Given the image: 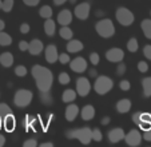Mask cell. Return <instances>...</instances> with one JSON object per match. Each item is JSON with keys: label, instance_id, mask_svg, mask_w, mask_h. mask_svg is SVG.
<instances>
[{"label": "cell", "instance_id": "obj_26", "mask_svg": "<svg viewBox=\"0 0 151 147\" xmlns=\"http://www.w3.org/2000/svg\"><path fill=\"white\" fill-rule=\"evenodd\" d=\"M140 28L147 39H151V19H145L140 24Z\"/></svg>", "mask_w": 151, "mask_h": 147}, {"label": "cell", "instance_id": "obj_19", "mask_svg": "<svg viewBox=\"0 0 151 147\" xmlns=\"http://www.w3.org/2000/svg\"><path fill=\"white\" fill-rule=\"evenodd\" d=\"M80 115H82L83 120H91V119H94V116H95L94 106H91V104L84 106V107L82 108V111H80Z\"/></svg>", "mask_w": 151, "mask_h": 147}, {"label": "cell", "instance_id": "obj_2", "mask_svg": "<svg viewBox=\"0 0 151 147\" xmlns=\"http://www.w3.org/2000/svg\"><path fill=\"white\" fill-rule=\"evenodd\" d=\"M66 136L68 139H78L83 144H88L92 141V130L88 127L68 130V131H66Z\"/></svg>", "mask_w": 151, "mask_h": 147}, {"label": "cell", "instance_id": "obj_20", "mask_svg": "<svg viewBox=\"0 0 151 147\" xmlns=\"http://www.w3.org/2000/svg\"><path fill=\"white\" fill-rule=\"evenodd\" d=\"M131 106H132V103L130 99H120L116 103V111L120 114H126L131 110Z\"/></svg>", "mask_w": 151, "mask_h": 147}, {"label": "cell", "instance_id": "obj_56", "mask_svg": "<svg viewBox=\"0 0 151 147\" xmlns=\"http://www.w3.org/2000/svg\"><path fill=\"white\" fill-rule=\"evenodd\" d=\"M3 127V118H1V116H0V128Z\"/></svg>", "mask_w": 151, "mask_h": 147}, {"label": "cell", "instance_id": "obj_21", "mask_svg": "<svg viewBox=\"0 0 151 147\" xmlns=\"http://www.w3.org/2000/svg\"><path fill=\"white\" fill-rule=\"evenodd\" d=\"M44 32H46L47 36H54L55 32H56V24L51 17L46 19V22H44Z\"/></svg>", "mask_w": 151, "mask_h": 147}, {"label": "cell", "instance_id": "obj_43", "mask_svg": "<svg viewBox=\"0 0 151 147\" xmlns=\"http://www.w3.org/2000/svg\"><path fill=\"white\" fill-rule=\"evenodd\" d=\"M37 146V141L36 139H27L23 143V147H36Z\"/></svg>", "mask_w": 151, "mask_h": 147}, {"label": "cell", "instance_id": "obj_36", "mask_svg": "<svg viewBox=\"0 0 151 147\" xmlns=\"http://www.w3.org/2000/svg\"><path fill=\"white\" fill-rule=\"evenodd\" d=\"M103 139V135H102V131L99 128H94L92 130V141L95 142H100Z\"/></svg>", "mask_w": 151, "mask_h": 147}, {"label": "cell", "instance_id": "obj_32", "mask_svg": "<svg viewBox=\"0 0 151 147\" xmlns=\"http://www.w3.org/2000/svg\"><path fill=\"white\" fill-rule=\"evenodd\" d=\"M9 114H12L11 107L8 104H6V103H0V116L4 118V116L9 115Z\"/></svg>", "mask_w": 151, "mask_h": 147}, {"label": "cell", "instance_id": "obj_39", "mask_svg": "<svg viewBox=\"0 0 151 147\" xmlns=\"http://www.w3.org/2000/svg\"><path fill=\"white\" fill-rule=\"evenodd\" d=\"M58 62H60L62 64H68L70 62H71V59H70V55L68 54H60L59 55V60Z\"/></svg>", "mask_w": 151, "mask_h": 147}, {"label": "cell", "instance_id": "obj_14", "mask_svg": "<svg viewBox=\"0 0 151 147\" xmlns=\"http://www.w3.org/2000/svg\"><path fill=\"white\" fill-rule=\"evenodd\" d=\"M109 141L111 142V143H118V142L123 141L126 136V133L123 131V128H112V130L109 131Z\"/></svg>", "mask_w": 151, "mask_h": 147}, {"label": "cell", "instance_id": "obj_46", "mask_svg": "<svg viewBox=\"0 0 151 147\" xmlns=\"http://www.w3.org/2000/svg\"><path fill=\"white\" fill-rule=\"evenodd\" d=\"M28 45H29V43L22 40V42L19 43V50L20 51H28Z\"/></svg>", "mask_w": 151, "mask_h": 147}, {"label": "cell", "instance_id": "obj_30", "mask_svg": "<svg viewBox=\"0 0 151 147\" xmlns=\"http://www.w3.org/2000/svg\"><path fill=\"white\" fill-rule=\"evenodd\" d=\"M138 47H139V44H138V40L135 39V37H131V39L127 42V50L130 52H137Z\"/></svg>", "mask_w": 151, "mask_h": 147}, {"label": "cell", "instance_id": "obj_25", "mask_svg": "<svg viewBox=\"0 0 151 147\" xmlns=\"http://www.w3.org/2000/svg\"><path fill=\"white\" fill-rule=\"evenodd\" d=\"M59 35L64 40H71L72 36H74V32L68 26H62V28L59 30Z\"/></svg>", "mask_w": 151, "mask_h": 147}, {"label": "cell", "instance_id": "obj_29", "mask_svg": "<svg viewBox=\"0 0 151 147\" xmlns=\"http://www.w3.org/2000/svg\"><path fill=\"white\" fill-rule=\"evenodd\" d=\"M39 15L43 19H50V17L52 16V8L50 6H43L42 8L39 9Z\"/></svg>", "mask_w": 151, "mask_h": 147}, {"label": "cell", "instance_id": "obj_44", "mask_svg": "<svg viewBox=\"0 0 151 147\" xmlns=\"http://www.w3.org/2000/svg\"><path fill=\"white\" fill-rule=\"evenodd\" d=\"M143 55L146 56V59L151 60V45L150 44L145 45V48H143Z\"/></svg>", "mask_w": 151, "mask_h": 147}, {"label": "cell", "instance_id": "obj_34", "mask_svg": "<svg viewBox=\"0 0 151 147\" xmlns=\"http://www.w3.org/2000/svg\"><path fill=\"white\" fill-rule=\"evenodd\" d=\"M40 100L43 102V104L50 106V104L52 103V96H51V92H50V94H40Z\"/></svg>", "mask_w": 151, "mask_h": 147}, {"label": "cell", "instance_id": "obj_17", "mask_svg": "<svg viewBox=\"0 0 151 147\" xmlns=\"http://www.w3.org/2000/svg\"><path fill=\"white\" fill-rule=\"evenodd\" d=\"M43 51V43L39 39H34L32 42H29L28 45V52L31 55H39Z\"/></svg>", "mask_w": 151, "mask_h": 147}, {"label": "cell", "instance_id": "obj_15", "mask_svg": "<svg viewBox=\"0 0 151 147\" xmlns=\"http://www.w3.org/2000/svg\"><path fill=\"white\" fill-rule=\"evenodd\" d=\"M72 22V14L68 9H63L58 15V23L60 26H70Z\"/></svg>", "mask_w": 151, "mask_h": 147}, {"label": "cell", "instance_id": "obj_37", "mask_svg": "<svg viewBox=\"0 0 151 147\" xmlns=\"http://www.w3.org/2000/svg\"><path fill=\"white\" fill-rule=\"evenodd\" d=\"M90 62H91L92 66H98L100 62V56L99 54H96V52H92V54H90Z\"/></svg>", "mask_w": 151, "mask_h": 147}, {"label": "cell", "instance_id": "obj_52", "mask_svg": "<svg viewBox=\"0 0 151 147\" xmlns=\"http://www.w3.org/2000/svg\"><path fill=\"white\" fill-rule=\"evenodd\" d=\"M40 147H54V143H51V142H46V143L40 144Z\"/></svg>", "mask_w": 151, "mask_h": 147}, {"label": "cell", "instance_id": "obj_55", "mask_svg": "<svg viewBox=\"0 0 151 147\" xmlns=\"http://www.w3.org/2000/svg\"><path fill=\"white\" fill-rule=\"evenodd\" d=\"M96 16H99V17L103 16V11H98V12H96Z\"/></svg>", "mask_w": 151, "mask_h": 147}, {"label": "cell", "instance_id": "obj_18", "mask_svg": "<svg viewBox=\"0 0 151 147\" xmlns=\"http://www.w3.org/2000/svg\"><path fill=\"white\" fill-rule=\"evenodd\" d=\"M83 50V43L80 42V40H70L68 43H67V51L70 52V54H76V52H80Z\"/></svg>", "mask_w": 151, "mask_h": 147}, {"label": "cell", "instance_id": "obj_6", "mask_svg": "<svg viewBox=\"0 0 151 147\" xmlns=\"http://www.w3.org/2000/svg\"><path fill=\"white\" fill-rule=\"evenodd\" d=\"M115 17H116L118 23L123 27L131 26L132 23H134V20H135L134 14H132L128 8H126V7H120V8H118L116 12H115Z\"/></svg>", "mask_w": 151, "mask_h": 147}, {"label": "cell", "instance_id": "obj_5", "mask_svg": "<svg viewBox=\"0 0 151 147\" xmlns=\"http://www.w3.org/2000/svg\"><path fill=\"white\" fill-rule=\"evenodd\" d=\"M32 99H34V94H32L29 90H24V88H22V90H17L16 94H15L14 103L17 106V107L24 108L32 102Z\"/></svg>", "mask_w": 151, "mask_h": 147}, {"label": "cell", "instance_id": "obj_42", "mask_svg": "<svg viewBox=\"0 0 151 147\" xmlns=\"http://www.w3.org/2000/svg\"><path fill=\"white\" fill-rule=\"evenodd\" d=\"M34 123H35V119L32 118V116L27 115L26 119H24V125H26V128H29L31 126H34Z\"/></svg>", "mask_w": 151, "mask_h": 147}, {"label": "cell", "instance_id": "obj_13", "mask_svg": "<svg viewBox=\"0 0 151 147\" xmlns=\"http://www.w3.org/2000/svg\"><path fill=\"white\" fill-rule=\"evenodd\" d=\"M46 60L50 64H54L59 60V54H58V48L54 44H50L46 47Z\"/></svg>", "mask_w": 151, "mask_h": 147}, {"label": "cell", "instance_id": "obj_22", "mask_svg": "<svg viewBox=\"0 0 151 147\" xmlns=\"http://www.w3.org/2000/svg\"><path fill=\"white\" fill-rule=\"evenodd\" d=\"M3 126L4 128H6L8 133H11V131L15 130V126H16V122H15V118L12 114H9V115L4 116L3 118Z\"/></svg>", "mask_w": 151, "mask_h": 147}, {"label": "cell", "instance_id": "obj_24", "mask_svg": "<svg viewBox=\"0 0 151 147\" xmlns=\"http://www.w3.org/2000/svg\"><path fill=\"white\" fill-rule=\"evenodd\" d=\"M76 95H78V92H75V90H71V88H68V90H66L64 92H63L62 100L64 103H72L75 99H76Z\"/></svg>", "mask_w": 151, "mask_h": 147}, {"label": "cell", "instance_id": "obj_59", "mask_svg": "<svg viewBox=\"0 0 151 147\" xmlns=\"http://www.w3.org/2000/svg\"><path fill=\"white\" fill-rule=\"evenodd\" d=\"M150 15H151V12H150Z\"/></svg>", "mask_w": 151, "mask_h": 147}, {"label": "cell", "instance_id": "obj_27", "mask_svg": "<svg viewBox=\"0 0 151 147\" xmlns=\"http://www.w3.org/2000/svg\"><path fill=\"white\" fill-rule=\"evenodd\" d=\"M142 86H143V96L145 98H150L151 96V76L145 78L142 80Z\"/></svg>", "mask_w": 151, "mask_h": 147}, {"label": "cell", "instance_id": "obj_58", "mask_svg": "<svg viewBox=\"0 0 151 147\" xmlns=\"http://www.w3.org/2000/svg\"><path fill=\"white\" fill-rule=\"evenodd\" d=\"M1 6H3V1H1V0H0V9H1Z\"/></svg>", "mask_w": 151, "mask_h": 147}, {"label": "cell", "instance_id": "obj_50", "mask_svg": "<svg viewBox=\"0 0 151 147\" xmlns=\"http://www.w3.org/2000/svg\"><path fill=\"white\" fill-rule=\"evenodd\" d=\"M54 1L55 6H62V4H64L66 1H68V0H52Z\"/></svg>", "mask_w": 151, "mask_h": 147}, {"label": "cell", "instance_id": "obj_49", "mask_svg": "<svg viewBox=\"0 0 151 147\" xmlns=\"http://www.w3.org/2000/svg\"><path fill=\"white\" fill-rule=\"evenodd\" d=\"M110 120H111V119H110L109 116H104V118L100 120V123H102L103 126H106V125H109V123H110Z\"/></svg>", "mask_w": 151, "mask_h": 147}, {"label": "cell", "instance_id": "obj_40", "mask_svg": "<svg viewBox=\"0 0 151 147\" xmlns=\"http://www.w3.org/2000/svg\"><path fill=\"white\" fill-rule=\"evenodd\" d=\"M119 87H120V90L122 91H128L130 88H131V83L124 79V80H122V82L119 83Z\"/></svg>", "mask_w": 151, "mask_h": 147}, {"label": "cell", "instance_id": "obj_4", "mask_svg": "<svg viewBox=\"0 0 151 147\" xmlns=\"http://www.w3.org/2000/svg\"><path fill=\"white\" fill-rule=\"evenodd\" d=\"M112 87H114L112 79L109 76H104V75L98 76L94 83V90H95V92L99 94V95H106L107 92H110V91L112 90Z\"/></svg>", "mask_w": 151, "mask_h": 147}, {"label": "cell", "instance_id": "obj_47", "mask_svg": "<svg viewBox=\"0 0 151 147\" xmlns=\"http://www.w3.org/2000/svg\"><path fill=\"white\" fill-rule=\"evenodd\" d=\"M142 136H143V139H145L146 142H151V130H146V131H143Z\"/></svg>", "mask_w": 151, "mask_h": 147}, {"label": "cell", "instance_id": "obj_8", "mask_svg": "<svg viewBox=\"0 0 151 147\" xmlns=\"http://www.w3.org/2000/svg\"><path fill=\"white\" fill-rule=\"evenodd\" d=\"M142 139H143L142 134L138 130H131L128 134H126V136H124V142L127 143V146H130V147L139 146V144L142 143Z\"/></svg>", "mask_w": 151, "mask_h": 147}, {"label": "cell", "instance_id": "obj_57", "mask_svg": "<svg viewBox=\"0 0 151 147\" xmlns=\"http://www.w3.org/2000/svg\"><path fill=\"white\" fill-rule=\"evenodd\" d=\"M70 3H72V4H75V1H76V0H68Z\"/></svg>", "mask_w": 151, "mask_h": 147}, {"label": "cell", "instance_id": "obj_1", "mask_svg": "<svg viewBox=\"0 0 151 147\" xmlns=\"http://www.w3.org/2000/svg\"><path fill=\"white\" fill-rule=\"evenodd\" d=\"M32 76L36 82V87L40 94H50L51 87L54 83V75L51 70L47 67H43L40 64H36L32 67Z\"/></svg>", "mask_w": 151, "mask_h": 147}, {"label": "cell", "instance_id": "obj_7", "mask_svg": "<svg viewBox=\"0 0 151 147\" xmlns=\"http://www.w3.org/2000/svg\"><path fill=\"white\" fill-rule=\"evenodd\" d=\"M132 120L143 131L151 130V114L150 112H135L132 115Z\"/></svg>", "mask_w": 151, "mask_h": 147}, {"label": "cell", "instance_id": "obj_35", "mask_svg": "<svg viewBox=\"0 0 151 147\" xmlns=\"http://www.w3.org/2000/svg\"><path fill=\"white\" fill-rule=\"evenodd\" d=\"M27 72H28V71H27V68L24 67V66H17L16 68H15V74H16V76H26L27 75Z\"/></svg>", "mask_w": 151, "mask_h": 147}, {"label": "cell", "instance_id": "obj_38", "mask_svg": "<svg viewBox=\"0 0 151 147\" xmlns=\"http://www.w3.org/2000/svg\"><path fill=\"white\" fill-rule=\"evenodd\" d=\"M126 64L124 63H118V67H116V75L118 76H122V75H124V72H126Z\"/></svg>", "mask_w": 151, "mask_h": 147}, {"label": "cell", "instance_id": "obj_9", "mask_svg": "<svg viewBox=\"0 0 151 147\" xmlns=\"http://www.w3.org/2000/svg\"><path fill=\"white\" fill-rule=\"evenodd\" d=\"M91 91V83H90L88 79H86V78L80 76L76 80V92L78 95L80 96H87Z\"/></svg>", "mask_w": 151, "mask_h": 147}, {"label": "cell", "instance_id": "obj_16", "mask_svg": "<svg viewBox=\"0 0 151 147\" xmlns=\"http://www.w3.org/2000/svg\"><path fill=\"white\" fill-rule=\"evenodd\" d=\"M79 107H78L76 104H68L67 106V108H66V119L68 122H74L75 119H76V116L79 115Z\"/></svg>", "mask_w": 151, "mask_h": 147}, {"label": "cell", "instance_id": "obj_11", "mask_svg": "<svg viewBox=\"0 0 151 147\" xmlns=\"http://www.w3.org/2000/svg\"><path fill=\"white\" fill-rule=\"evenodd\" d=\"M106 59L111 63H120L124 59V52L120 50V48H111L106 52Z\"/></svg>", "mask_w": 151, "mask_h": 147}, {"label": "cell", "instance_id": "obj_12", "mask_svg": "<svg viewBox=\"0 0 151 147\" xmlns=\"http://www.w3.org/2000/svg\"><path fill=\"white\" fill-rule=\"evenodd\" d=\"M70 68L76 74H82L87 70V62H86L84 58L78 56V58H75L74 60L70 62Z\"/></svg>", "mask_w": 151, "mask_h": 147}, {"label": "cell", "instance_id": "obj_10", "mask_svg": "<svg viewBox=\"0 0 151 147\" xmlns=\"http://www.w3.org/2000/svg\"><path fill=\"white\" fill-rule=\"evenodd\" d=\"M90 11H91L90 3H80L75 7L74 14L79 20H87L90 16Z\"/></svg>", "mask_w": 151, "mask_h": 147}, {"label": "cell", "instance_id": "obj_45", "mask_svg": "<svg viewBox=\"0 0 151 147\" xmlns=\"http://www.w3.org/2000/svg\"><path fill=\"white\" fill-rule=\"evenodd\" d=\"M23 3L28 7H35L40 3V0H23Z\"/></svg>", "mask_w": 151, "mask_h": 147}, {"label": "cell", "instance_id": "obj_54", "mask_svg": "<svg viewBox=\"0 0 151 147\" xmlns=\"http://www.w3.org/2000/svg\"><path fill=\"white\" fill-rule=\"evenodd\" d=\"M4 27H6V23H4L3 20H0V31H3Z\"/></svg>", "mask_w": 151, "mask_h": 147}, {"label": "cell", "instance_id": "obj_28", "mask_svg": "<svg viewBox=\"0 0 151 147\" xmlns=\"http://www.w3.org/2000/svg\"><path fill=\"white\" fill-rule=\"evenodd\" d=\"M11 44H12V37L8 34H6V32L0 31V45L7 47V45H11Z\"/></svg>", "mask_w": 151, "mask_h": 147}, {"label": "cell", "instance_id": "obj_51", "mask_svg": "<svg viewBox=\"0 0 151 147\" xmlns=\"http://www.w3.org/2000/svg\"><path fill=\"white\" fill-rule=\"evenodd\" d=\"M96 75H98L96 70H95V68H91V70H90V76H91V78H96Z\"/></svg>", "mask_w": 151, "mask_h": 147}, {"label": "cell", "instance_id": "obj_48", "mask_svg": "<svg viewBox=\"0 0 151 147\" xmlns=\"http://www.w3.org/2000/svg\"><path fill=\"white\" fill-rule=\"evenodd\" d=\"M20 32H22V34H28L29 32V26L27 23H23V24L20 26Z\"/></svg>", "mask_w": 151, "mask_h": 147}, {"label": "cell", "instance_id": "obj_31", "mask_svg": "<svg viewBox=\"0 0 151 147\" xmlns=\"http://www.w3.org/2000/svg\"><path fill=\"white\" fill-rule=\"evenodd\" d=\"M59 83L60 84H63V86H67V84H70V82H71V78H70V75L67 72H60L59 74Z\"/></svg>", "mask_w": 151, "mask_h": 147}, {"label": "cell", "instance_id": "obj_41", "mask_svg": "<svg viewBox=\"0 0 151 147\" xmlns=\"http://www.w3.org/2000/svg\"><path fill=\"white\" fill-rule=\"evenodd\" d=\"M138 70H139V72H142V74L147 72V71H148L147 62H139V63H138Z\"/></svg>", "mask_w": 151, "mask_h": 147}, {"label": "cell", "instance_id": "obj_23", "mask_svg": "<svg viewBox=\"0 0 151 147\" xmlns=\"http://www.w3.org/2000/svg\"><path fill=\"white\" fill-rule=\"evenodd\" d=\"M0 64L7 68L11 67L14 64V55L11 52H3V54L0 55Z\"/></svg>", "mask_w": 151, "mask_h": 147}, {"label": "cell", "instance_id": "obj_3", "mask_svg": "<svg viewBox=\"0 0 151 147\" xmlns=\"http://www.w3.org/2000/svg\"><path fill=\"white\" fill-rule=\"evenodd\" d=\"M95 30H96L98 35L104 37V39H109V37L114 36V34H115L114 23L110 19H100L99 22L95 24Z\"/></svg>", "mask_w": 151, "mask_h": 147}, {"label": "cell", "instance_id": "obj_53", "mask_svg": "<svg viewBox=\"0 0 151 147\" xmlns=\"http://www.w3.org/2000/svg\"><path fill=\"white\" fill-rule=\"evenodd\" d=\"M4 143H6V136H3L1 134H0V147H3Z\"/></svg>", "mask_w": 151, "mask_h": 147}, {"label": "cell", "instance_id": "obj_33", "mask_svg": "<svg viewBox=\"0 0 151 147\" xmlns=\"http://www.w3.org/2000/svg\"><path fill=\"white\" fill-rule=\"evenodd\" d=\"M14 0H3V6H1V9L4 12H11L12 8H14Z\"/></svg>", "mask_w": 151, "mask_h": 147}]
</instances>
